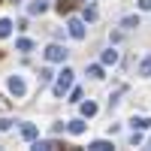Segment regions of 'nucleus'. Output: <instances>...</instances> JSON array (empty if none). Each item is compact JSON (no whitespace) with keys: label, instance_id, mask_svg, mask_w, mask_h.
I'll return each instance as SVG.
<instances>
[{"label":"nucleus","instance_id":"1","mask_svg":"<svg viewBox=\"0 0 151 151\" xmlns=\"http://www.w3.org/2000/svg\"><path fill=\"white\" fill-rule=\"evenodd\" d=\"M73 79H76V73L70 70V67H64L58 76H55V85H52V94L55 97H64V94H70L73 91Z\"/></svg>","mask_w":151,"mask_h":151},{"label":"nucleus","instance_id":"2","mask_svg":"<svg viewBox=\"0 0 151 151\" xmlns=\"http://www.w3.org/2000/svg\"><path fill=\"white\" fill-rule=\"evenodd\" d=\"M42 55H45V60H48V64H64L70 52H67V48L60 45V42H52V45H48V48H45Z\"/></svg>","mask_w":151,"mask_h":151},{"label":"nucleus","instance_id":"3","mask_svg":"<svg viewBox=\"0 0 151 151\" xmlns=\"http://www.w3.org/2000/svg\"><path fill=\"white\" fill-rule=\"evenodd\" d=\"M6 91L15 97V100H21L24 94H27V85H24V79H21V76H15V73H12L9 79H6Z\"/></svg>","mask_w":151,"mask_h":151},{"label":"nucleus","instance_id":"4","mask_svg":"<svg viewBox=\"0 0 151 151\" xmlns=\"http://www.w3.org/2000/svg\"><path fill=\"white\" fill-rule=\"evenodd\" d=\"M67 33L73 36V40H85V21L82 18H70L67 21Z\"/></svg>","mask_w":151,"mask_h":151},{"label":"nucleus","instance_id":"5","mask_svg":"<svg viewBox=\"0 0 151 151\" xmlns=\"http://www.w3.org/2000/svg\"><path fill=\"white\" fill-rule=\"evenodd\" d=\"M55 148H64V142H58V139H40V136L33 139V151H55Z\"/></svg>","mask_w":151,"mask_h":151},{"label":"nucleus","instance_id":"6","mask_svg":"<svg viewBox=\"0 0 151 151\" xmlns=\"http://www.w3.org/2000/svg\"><path fill=\"white\" fill-rule=\"evenodd\" d=\"M85 127H88L85 118H73V121H67V130H70L73 136H82V133H85Z\"/></svg>","mask_w":151,"mask_h":151},{"label":"nucleus","instance_id":"7","mask_svg":"<svg viewBox=\"0 0 151 151\" xmlns=\"http://www.w3.org/2000/svg\"><path fill=\"white\" fill-rule=\"evenodd\" d=\"M130 127H133V130H148V127H151V118H145V115H133V118H130Z\"/></svg>","mask_w":151,"mask_h":151},{"label":"nucleus","instance_id":"8","mask_svg":"<svg viewBox=\"0 0 151 151\" xmlns=\"http://www.w3.org/2000/svg\"><path fill=\"white\" fill-rule=\"evenodd\" d=\"M21 136H24V139H27V142H33L36 136H40V130H36L33 124H21Z\"/></svg>","mask_w":151,"mask_h":151},{"label":"nucleus","instance_id":"9","mask_svg":"<svg viewBox=\"0 0 151 151\" xmlns=\"http://www.w3.org/2000/svg\"><path fill=\"white\" fill-rule=\"evenodd\" d=\"M121 27H124V30L139 27V15H124V18H121Z\"/></svg>","mask_w":151,"mask_h":151},{"label":"nucleus","instance_id":"10","mask_svg":"<svg viewBox=\"0 0 151 151\" xmlns=\"http://www.w3.org/2000/svg\"><path fill=\"white\" fill-rule=\"evenodd\" d=\"M103 64L106 67H115L118 64V52H115V48H106V52H103Z\"/></svg>","mask_w":151,"mask_h":151},{"label":"nucleus","instance_id":"11","mask_svg":"<svg viewBox=\"0 0 151 151\" xmlns=\"http://www.w3.org/2000/svg\"><path fill=\"white\" fill-rule=\"evenodd\" d=\"M94 115H97V103L85 100V103H82V118H94Z\"/></svg>","mask_w":151,"mask_h":151},{"label":"nucleus","instance_id":"12","mask_svg":"<svg viewBox=\"0 0 151 151\" xmlns=\"http://www.w3.org/2000/svg\"><path fill=\"white\" fill-rule=\"evenodd\" d=\"M88 148H91V151H112L115 145H112V142H106V139H97V142H91Z\"/></svg>","mask_w":151,"mask_h":151},{"label":"nucleus","instance_id":"13","mask_svg":"<svg viewBox=\"0 0 151 151\" xmlns=\"http://www.w3.org/2000/svg\"><path fill=\"white\" fill-rule=\"evenodd\" d=\"M30 48H33V40H27V36H21L15 42V52H30Z\"/></svg>","mask_w":151,"mask_h":151},{"label":"nucleus","instance_id":"14","mask_svg":"<svg viewBox=\"0 0 151 151\" xmlns=\"http://www.w3.org/2000/svg\"><path fill=\"white\" fill-rule=\"evenodd\" d=\"M9 33H12V21H9V18H0V40L9 36Z\"/></svg>","mask_w":151,"mask_h":151},{"label":"nucleus","instance_id":"15","mask_svg":"<svg viewBox=\"0 0 151 151\" xmlns=\"http://www.w3.org/2000/svg\"><path fill=\"white\" fill-rule=\"evenodd\" d=\"M27 12H30V15H42V12H45V3H42V0H36V3L27 6Z\"/></svg>","mask_w":151,"mask_h":151},{"label":"nucleus","instance_id":"16","mask_svg":"<svg viewBox=\"0 0 151 151\" xmlns=\"http://www.w3.org/2000/svg\"><path fill=\"white\" fill-rule=\"evenodd\" d=\"M139 76H151V55L142 58V64H139Z\"/></svg>","mask_w":151,"mask_h":151},{"label":"nucleus","instance_id":"17","mask_svg":"<svg viewBox=\"0 0 151 151\" xmlns=\"http://www.w3.org/2000/svg\"><path fill=\"white\" fill-rule=\"evenodd\" d=\"M58 12H60V15H67V12L73 9V0H58V6H55Z\"/></svg>","mask_w":151,"mask_h":151},{"label":"nucleus","instance_id":"18","mask_svg":"<svg viewBox=\"0 0 151 151\" xmlns=\"http://www.w3.org/2000/svg\"><path fill=\"white\" fill-rule=\"evenodd\" d=\"M88 76H91V79H103V67H100V64H91V67H88Z\"/></svg>","mask_w":151,"mask_h":151},{"label":"nucleus","instance_id":"19","mask_svg":"<svg viewBox=\"0 0 151 151\" xmlns=\"http://www.w3.org/2000/svg\"><path fill=\"white\" fill-rule=\"evenodd\" d=\"M52 79H55V73L48 70V67H45V70H40V85H48Z\"/></svg>","mask_w":151,"mask_h":151},{"label":"nucleus","instance_id":"20","mask_svg":"<svg viewBox=\"0 0 151 151\" xmlns=\"http://www.w3.org/2000/svg\"><path fill=\"white\" fill-rule=\"evenodd\" d=\"M145 142V136H142V130H133V136H130V145L136 148V145H142Z\"/></svg>","mask_w":151,"mask_h":151},{"label":"nucleus","instance_id":"21","mask_svg":"<svg viewBox=\"0 0 151 151\" xmlns=\"http://www.w3.org/2000/svg\"><path fill=\"white\" fill-rule=\"evenodd\" d=\"M70 103H82V88H73L70 91Z\"/></svg>","mask_w":151,"mask_h":151},{"label":"nucleus","instance_id":"22","mask_svg":"<svg viewBox=\"0 0 151 151\" xmlns=\"http://www.w3.org/2000/svg\"><path fill=\"white\" fill-rule=\"evenodd\" d=\"M85 21H97V9H85Z\"/></svg>","mask_w":151,"mask_h":151},{"label":"nucleus","instance_id":"23","mask_svg":"<svg viewBox=\"0 0 151 151\" xmlns=\"http://www.w3.org/2000/svg\"><path fill=\"white\" fill-rule=\"evenodd\" d=\"M136 6H139L142 12H148V9H151V0H136Z\"/></svg>","mask_w":151,"mask_h":151},{"label":"nucleus","instance_id":"24","mask_svg":"<svg viewBox=\"0 0 151 151\" xmlns=\"http://www.w3.org/2000/svg\"><path fill=\"white\" fill-rule=\"evenodd\" d=\"M12 124H15V121H9V118H3V121H0V130H9Z\"/></svg>","mask_w":151,"mask_h":151},{"label":"nucleus","instance_id":"25","mask_svg":"<svg viewBox=\"0 0 151 151\" xmlns=\"http://www.w3.org/2000/svg\"><path fill=\"white\" fill-rule=\"evenodd\" d=\"M0 58H3V52H0Z\"/></svg>","mask_w":151,"mask_h":151},{"label":"nucleus","instance_id":"26","mask_svg":"<svg viewBox=\"0 0 151 151\" xmlns=\"http://www.w3.org/2000/svg\"><path fill=\"white\" fill-rule=\"evenodd\" d=\"M0 3H3V0H0Z\"/></svg>","mask_w":151,"mask_h":151}]
</instances>
